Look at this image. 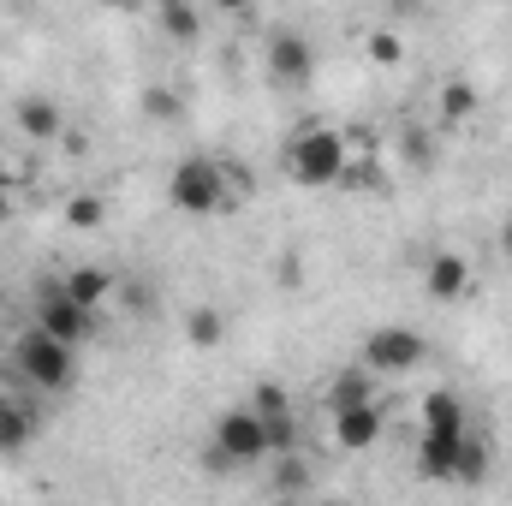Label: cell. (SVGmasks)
<instances>
[{
    "mask_svg": "<svg viewBox=\"0 0 512 506\" xmlns=\"http://www.w3.org/2000/svg\"><path fill=\"white\" fill-rule=\"evenodd\" d=\"M483 477H489V447H483L477 435H465V453H459L453 483H483Z\"/></svg>",
    "mask_w": 512,
    "mask_h": 506,
    "instance_id": "obj_19",
    "label": "cell"
},
{
    "mask_svg": "<svg viewBox=\"0 0 512 506\" xmlns=\"http://www.w3.org/2000/svg\"><path fill=\"white\" fill-rule=\"evenodd\" d=\"M251 405L262 411V423H268V435H274V453H292V447H298V423H292L286 393H280V387H256Z\"/></svg>",
    "mask_w": 512,
    "mask_h": 506,
    "instance_id": "obj_12",
    "label": "cell"
},
{
    "mask_svg": "<svg viewBox=\"0 0 512 506\" xmlns=\"http://www.w3.org/2000/svg\"><path fill=\"white\" fill-rule=\"evenodd\" d=\"M102 215H108V209H102V197H72V203H66V221H72L78 233L102 227Z\"/></svg>",
    "mask_w": 512,
    "mask_h": 506,
    "instance_id": "obj_20",
    "label": "cell"
},
{
    "mask_svg": "<svg viewBox=\"0 0 512 506\" xmlns=\"http://www.w3.org/2000/svg\"><path fill=\"white\" fill-rule=\"evenodd\" d=\"M185 334H191V346H215V340H221V316H215V310H191Z\"/></svg>",
    "mask_w": 512,
    "mask_h": 506,
    "instance_id": "obj_21",
    "label": "cell"
},
{
    "mask_svg": "<svg viewBox=\"0 0 512 506\" xmlns=\"http://www.w3.org/2000/svg\"><path fill=\"white\" fill-rule=\"evenodd\" d=\"M60 286H66L84 310H96V316H102V304L120 292V274H114V268H66V280H60Z\"/></svg>",
    "mask_w": 512,
    "mask_h": 506,
    "instance_id": "obj_11",
    "label": "cell"
},
{
    "mask_svg": "<svg viewBox=\"0 0 512 506\" xmlns=\"http://www.w3.org/2000/svg\"><path fill=\"white\" fill-rule=\"evenodd\" d=\"M12 381L36 387V393H66L78 381V346H66L60 334H48V328L30 322L12 340Z\"/></svg>",
    "mask_w": 512,
    "mask_h": 506,
    "instance_id": "obj_1",
    "label": "cell"
},
{
    "mask_svg": "<svg viewBox=\"0 0 512 506\" xmlns=\"http://www.w3.org/2000/svg\"><path fill=\"white\" fill-rule=\"evenodd\" d=\"M334 441H340L346 453H370V447L382 441V405H376V399H364V405L334 411Z\"/></svg>",
    "mask_w": 512,
    "mask_h": 506,
    "instance_id": "obj_9",
    "label": "cell"
},
{
    "mask_svg": "<svg viewBox=\"0 0 512 506\" xmlns=\"http://www.w3.org/2000/svg\"><path fill=\"white\" fill-rule=\"evenodd\" d=\"M6 215H12V191H0V221H6Z\"/></svg>",
    "mask_w": 512,
    "mask_h": 506,
    "instance_id": "obj_25",
    "label": "cell"
},
{
    "mask_svg": "<svg viewBox=\"0 0 512 506\" xmlns=\"http://www.w3.org/2000/svg\"><path fill=\"white\" fill-rule=\"evenodd\" d=\"M215 459L221 465H256V459H274V435L262 423L256 405H227L215 417Z\"/></svg>",
    "mask_w": 512,
    "mask_h": 506,
    "instance_id": "obj_4",
    "label": "cell"
},
{
    "mask_svg": "<svg viewBox=\"0 0 512 506\" xmlns=\"http://www.w3.org/2000/svg\"><path fill=\"white\" fill-rule=\"evenodd\" d=\"M501 251L512 256V221H507V227H501Z\"/></svg>",
    "mask_w": 512,
    "mask_h": 506,
    "instance_id": "obj_26",
    "label": "cell"
},
{
    "mask_svg": "<svg viewBox=\"0 0 512 506\" xmlns=\"http://www.w3.org/2000/svg\"><path fill=\"white\" fill-rule=\"evenodd\" d=\"M36 441V405L0 399V453H24Z\"/></svg>",
    "mask_w": 512,
    "mask_h": 506,
    "instance_id": "obj_13",
    "label": "cell"
},
{
    "mask_svg": "<svg viewBox=\"0 0 512 506\" xmlns=\"http://www.w3.org/2000/svg\"><path fill=\"white\" fill-rule=\"evenodd\" d=\"M60 126H66V120H60V108H54L48 96H24V102H18V131H24V137L48 143V137H60Z\"/></svg>",
    "mask_w": 512,
    "mask_h": 506,
    "instance_id": "obj_14",
    "label": "cell"
},
{
    "mask_svg": "<svg viewBox=\"0 0 512 506\" xmlns=\"http://www.w3.org/2000/svg\"><path fill=\"white\" fill-rule=\"evenodd\" d=\"M423 286H429V298L453 304V298H465V286H471V262H465L459 251L429 256V274H423Z\"/></svg>",
    "mask_w": 512,
    "mask_h": 506,
    "instance_id": "obj_10",
    "label": "cell"
},
{
    "mask_svg": "<svg viewBox=\"0 0 512 506\" xmlns=\"http://www.w3.org/2000/svg\"><path fill=\"white\" fill-rule=\"evenodd\" d=\"M477 114V90L465 84V78H453L447 90H441V126H465Z\"/></svg>",
    "mask_w": 512,
    "mask_h": 506,
    "instance_id": "obj_17",
    "label": "cell"
},
{
    "mask_svg": "<svg viewBox=\"0 0 512 506\" xmlns=\"http://www.w3.org/2000/svg\"><path fill=\"white\" fill-rule=\"evenodd\" d=\"M364 399H376V393H370V364H364V370L346 364V370L334 376V387H328V411H346V405H364Z\"/></svg>",
    "mask_w": 512,
    "mask_h": 506,
    "instance_id": "obj_16",
    "label": "cell"
},
{
    "mask_svg": "<svg viewBox=\"0 0 512 506\" xmlns=\"http://www.w3.org/2000/svg\"><path fill=\"white\" fill-rule=\"evenodd\" d=\"M399 149H405V161H411V167H429V155H435V143H429V131H405V137H399Z\"/></svg>",
    "mask_w": 512,
    "mask_h": 506,
    "instance_id": "obj_23",
    "label": "cell"
},
{
    "mask_svg": "<svg viewBox=\"0 0 512 506\" xmlns=\"http://www.w3.org/2000/svg\"><path fill=\"white\" fill-rule=\"evenodd\" d=\"M215 6H221V12H251L256 0H215Z\"/></svg>",
    "mask_w": 512,
    "mask_h": 506,
    "instance_id": "obj_24",
    "label": "cell"
},
{
    "mask_svg": "<svg viewBox=\"0 0 512 506\" xmlns=\"http://www.w3.org/2000/svg\"><path fill=\"white\" fill-rule=\"evenodd\" d=\"M0 191H12V173H6V161H0Z\"/></svg>",
    "mask_w": 512,
    "mask_h": 506,
    "instance_id": "obj_27",
    "label": "cell"
},
{
    "mask_svg": "<svg viewBox=\"0 0 512 506\" xmlns=\"http://www.w3.org/2000/svg\"><path fill=\"white\" fill-rule=\"evenodd\" d=\"M346 167H352V149H346V137L334 126H304L292 137V149H286V173H292V185H304V191L340 185Z\"/></svg>",
    "mask_w": 512,
    "mask_h": 506,
    "instance_id": "obj_2",
    "label": "cell"
},
{
    "mask_svg": "<svg viewBox=\"0 0 512 506\" xmlns=\"http://www.w3.org/2000/svg\"><path fill=\"white\" fill-rule=\"evenodd\" d=\"M370 60H376V66H399V60H405V42H399L393 30H376V36H370Z\"/></svg>",
    "mask_w": 512,
    "mask_h": 506,
    "instance_id": "obj_22",
    "label": "cell"
},
{
    "mask_svg": "<svg viewBox=\"0 0 512 506\" xmlns=\"http://www.w3.org/2000/svg\"><path fill=\"white\" fill-rule=\"evenodd\" d=\"M429 358V340L417 334V328H376L370 340H364V364H370V376H411L417 364Z\"/></svg>",
    "mask_w": 512,
    "mask_h": 506,
    "instance_id": "obj_5",
    "label": "cell"
},
{
    "mask_svg": "<svg viewBox=\"0 0 512 506\" xmlns=\"http://www.w3.org/2000/svg\"><path fill=\"white\" fill-rule=\"evenodd\" d=\"M161 30H167L173 42H191V36H197V6H185V0H161Z\"/></svg>",
    "mask_w": 512,
    "mask_h": 506,
    "instance_id": "obj_18",
    "label": "cell"
},
{
    "mask_svg": "<svg viewBox=\"0 0 512 506\" xmlns=\"http://www.w3.org/2000/svg\"><path fill=\"white\" fill-rule=\"evenodd\" d=\"M167 203H173L179 215H197V221L221 215V209H227V167L209 161V155H185V161L173 167V179H167Z\"/></svg>",
    "mask_w": 512,
    "mask_h": 506,
    "instance_id": "obj_3",
    "label": "cell"
},
{
    "mask_svg": "<svg viewBox=\"0 0 512 506\" xmlns=\"http://www.w3.org/2000/svg\"><path fill=\"white\" fill-rule=\"evenodd\" d=\"M465 435H471V429H423V435H417V471H423L429 483H453L459 453H465Z\"/></svg>",
    "mask_w": 512,
    "mask_h": 506,
    "instance_id": "obj_8",
    "label": "cell"
},
{
    "mask_svg": "<svg viewBox=\"0 0 512 506\" xmlns=\"http://www.w3.org/2000/svg\"><path fill=\"white\" fill-rule=\"evenodd\" d=\"M423 429H465V399L447 393V387H435L423 399Z\"/></svg>",
    "mask_w": 512,
    "mask_h": 506,
    "instance_id": "obj_15",
    "label": "cell"
},
{
    "mask_svg": "<svg viewBox=\"0 0 512 506\" xmlns=\"http://www.w3.org/2000/svg\"><path fill=\"white\" fill-rule=\"evenodd\" d=\"M36 328H48V334H60L66 346H84L90 334H96V310H84L60 280L54 286H42V298H36V316H30Z\"/></svg>",
    "mask_w": 512,
    "mask_h": 506,
    "instance_id": "obj_6",
    "label": "cell"
},
{
    "mask_svg": "<svg viewBox=\"0 0 512 506\" xmlns=\"http://www.w3.org/2000/svg\"><path fill=\"white\" fill-rule=\"evenodd\" d=\"M268 78L286 84V90L310 84V78H316V48H310L298 30H274V36H268Z\"/></svg>",
    "mask_w": 512,
    "mask_h": 506,
    "instance_id": "obj_7",
    "label": "cell"
}]
</instances>
